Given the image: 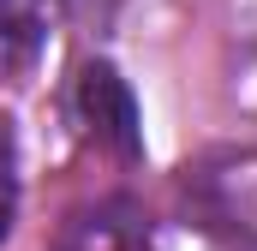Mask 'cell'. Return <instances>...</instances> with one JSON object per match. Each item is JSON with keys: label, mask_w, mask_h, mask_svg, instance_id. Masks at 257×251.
<instances>
[{"label": "cell", "mask_w": 257, "mask_h": 251, "mask_svg": "<svg viewBox=\"0 0 257 251\" xmlns=\"http://www.w3.org/2000/svg\"><path fill=\"white\" fill-rule=\"evenodd\" d=\"M72 120H78V132H84L96 150H114V156H126V162L144 156L138 96H132V84L108 60H90L72 78Z\"/></svg>", "instance_id": "2"}, {"label": "cell", "mask_w": 257, "mask_h": 251, "mask_svg": "<svg viewBox=\"0 0 257 251\" xmlns=\"http://www.w3.org/2000/svg\"><path fill=\"white\" fill-rule=\"evenodd\" d=\"M60 12H66V0H0V84L6 90L36 78Z\"/></svg>", "instance_id": "4"}, {"label": "cell", "mask_w": 257, "mask_h": 251, "mask_svg": "<svg viewBox=\"0 0 257 251\" xmlns=\"http://www.w3.org/2000/svg\"><path fill=\"white\" fill-rule=\"evenodd\" d=\"M180 197L203 233L257 251V144H221L180 174Z\"/></svg>", "instance_id": "1"}, {"label": "cell", "mask_w": 257, "mask_h": 251, "mask_svg": "<svg viewBox=\"0 0 257 251\" xmlns=\"http://www.w3.org/2000/svg\"><path fill=\"white\" fill-rule=\"evenodd\" d=\"M18 215V144H12V120L0 114V239L12 233Z\"/></svg>", "instance_id": "5"}, {"label": "cell", "mask_w": 257, "mask_h": 251, "mask_svg": "<svg viewBox=\"0 0 257 251\" xmlns=\"http://www.w3.org/2000/svg\"><path fill=\"white\" fill-rule=\"evenodd\" d=\"M54 251H156V227H150L144 203L96 197L66 215V227L54 233Z\"/></svg>", "instance_id": "3"}]
</instances>
